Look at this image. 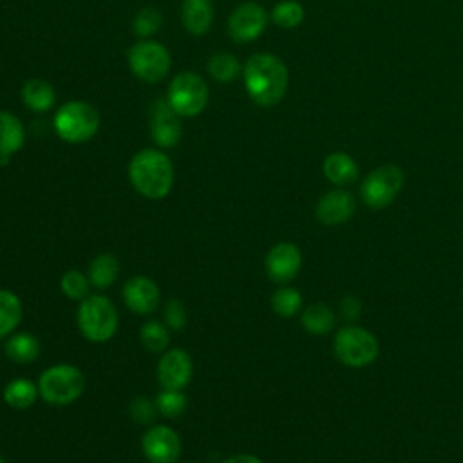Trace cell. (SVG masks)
Returning <instances> with one entry per match:
<instances>
[{"label":"cell","instance_id":"d6a6232c","mask_svg":"<svg viewBox=\"0 0 463 463\" xmlns=\"http://www.w3.org/2000/svg\"><path fill=\"white\" fill-rule=\"evenodd\" d=\"M128 414L137 425H150L157 414L156 402L148 396H136L128 405Z\"/></svg>","mask_w":463,"mask_h":463},{"label":"cell","instance_id":"277c9868","mask_svg":"<svg viewBox=\"0 0 463 463\" xmlns=\"http://www.w3.org/2000/svg\"><path fill=\"white\" fill-rule=\"evenodd\" d=\"M76 322L80 333L94 344L110 340L118 331V309L105 295H89L80 300L76 309Z\"/></svg>","mask_w":463,"mask_h":463},{"label":"cell","instance_id":"9a60e30c","mask_svg":"<svg viewBox=\"0 0 463 463\" xmlns=\"http://www.w3.org/2000/svg\"><path fill=\"white\" fill-rule=\"evenodd\" d=\"M356 212V199L344 188L326 192L315 204V217L326 226L347 222Z\"/></svg>","mask_w":463,"mask_h":463},{"label":"cell","instance_id":"7c38bea8","mask_svg":"<svg viewBox=\"0 0 463 463\" xmlns=\"http://www.w3.org/2000/svg\"><path fill=\"white\" fill-rule=\"evenodd\" d=\"M141 450L148 463H175L181 456V438L166 425H154L145 430Z\"/></svg>","mask_w":463,"mask_h":463},{"label":"cell","instance_id":"83f0119b","mask_svg":"<svg viewBox=\"0 0 463 463\" xmlns=\"http://www.w3.org/2000/svg\"><path fill=\"white\" fill-rule=\"evenodd\" d=\"M269 304H271V309L275 311V315H279L282 318H289L302 311V295L298 289L284 284L273 291Z\"/></svg>","mask_w":463,"mask_h":463},{"label":"cell","instance_id":"8fae6325","mask_svg":"<svg viewBox=\"0 0 463 463\" xmlns=\"http://www.w3.org/2000/svg\"><path fill=\"white\" fill-rule=\"evenodd\" d=\"M181 116L174 112V109L168 105L166 98H159L154 101L150 110V137L161 150H168L179 145L183 137V125Z\"/></svg>","mask_w":463,"mask_h":463},{"label":"cell","instance_id":"8992f818","mask_svg":"<svg viewBox=\"0 0 463 463\" xmlns=\"http://www.w3.org/2000/svg\"><path fill=\"white\" fill-rule=\"evenodd\" d=\"M210 99V89L206 80L194 72L183 71L177 72L166 89V101L174 109V112L181 118H195L199 116Z\"/></svg>","mask_w":463,"mask_h":463},{"label":"cell","instance_id":"e575fe53","mask_svg":"<svg viewBox=\"0 0 463 463\" xmlns=\"http://www.w3.org/2000/svg\"><path fill=\"white\" fill-rule=\"evenodd\" d=\"M362 313V302L356 295H345L340 300V317L345 324L354 322Z\"/></svg>","mask_w":463,"mask_h":463},{"label":"cell","instance_id":"603a6c76","mask_svg":"<svg viewBox=\"0 0 463 463\" xmlns=\"http://www.w3.org/2000/svg\"><path fill=\"white\" fill-rule=\"evenodd\" d=\"M119 275V260L112 253H99L89 264V280L98 289L110 288Z\"/></svg>","mask_w":463,"mask_h":463},{"label":"cell","instance_id":"d4e9b609","mask_svg":"<svg viewBox=\"0 0 463 463\" xmlns=\"http://www.w3.org/2000/svg\"><path fill=\"white\" fill-rule=\"evenodd\" d=\"M22 302L16 293L0 288V338L9 336L22 322Z\"/></svg>","mask_w":463,"mask_h":463},{"label":"cell","instance_id":"1f68e13d","mask_svg":"<svg viewBox=\"0 0 463 463\" xmlns=\"http://www.w3.org/2000/svg\"><path fill=\"white\" fill-rule=\"evenodd\" d=\"M156 407L157 412L165 418H177L186 411V396L179 389H163L156 398Z\"/></svg>","mask_w":463,"mask_h":463},{"label":"cell","instance_id":"44dd1931","mask_svg":"<svg viewBox=\"0 0 463 463\" xmlns=\"http://www.w3.org/2000/svg\"><path fill=\"white\" fill-rule=\"evenodd\" d=\"M5 356L14 364H31L40 354V342L33 333H11L4 345Z\"/></svg>","mask_w":463,"mask_h":463},{"label":"cell","instance_id":"ba28073f","mask_svg":"<svg viewBox=\"0 0 463 463\" xmlns=\"http://www.w3.org/2000/svg\"><path fill=\"white\" fill-rule=\"evenodd\" d=\"M127 61L130 72L145 83L163 81L172 67L170 51L152 38L136 42L127 52Z\"/></svg>","mask_w":463,"mask_h":463},{"label":"cell","instance_id":"4dcf8cb0","mask_svg":"<svg viewBox=\"0 0 463 463\" xmlns=\"http://www.w3.org/2000/svg\"><path fill=\"white\" fill-rule=\"evenodd\" d=\"M90 280L85 273L78 269H69L61 275L60 279V289L61 293L71 298V300H83L85 297L90 295Z\"/></svg>","mask_w":463,"mask_h":463},{"label":"cell","instance_id":"7402d4cb","mask_svg":"<svg viewBox=\"0 0 463 463\" xmlns=\"http://www.w3.org/2000/svg\"><path fill=\"white\" fill-rule=\"evenodd\" d=\"M2 396H4V402L13 409H18V411L29 409L40 396L38 383H34L29 378H22V376L13 378L11 382L5 383Z\"/></svg>","mask_w":463,"mask_h":463},{"label":"cell","instance_id":"ac0fdd59","mask_svg":"<svg viewBox=\"0 0 463 463\" xmlns=\"http://www.w3.org/2000/svg\"><path fill=\"white\" fill-rule=\"evenodd\" d=\"M179 16L188 34L203 36L212 29L213 4L212 0H183Z\"/></svg>","mask_w":463,"mask_h":463},{"label":"cell","instance_id":"d590c367","mask_svg":"<svg viewBox=\"0 0 463 463\" xmlns=\"http://www.w3.org/2000/svg\"><path fill=\"white\" fill-rule=\"evenodd\" d=\"M221 463H262V459L255 454H235V456L226 458Z\"/></svg>","mask_w":463,"mask_h":463},{"label":"cell","instance_id":"30bf717a","mask_svg":"<svg viewBox=\"0 0 463 463\" xmlns=\"http://www.w3.org/2000/svg\"><path fill=\"white\" fill-rule=\"evenodd\" d=\"M269 14L257 2H242L228 16V34L237 43L257 40L268 27Z\"/></svg>","mask_w":463,"mask_h":463},{"label":"cell","instance_id":"52a82bcc","mask_svg":"<svg viewBox=\"0 0 463 463\" xmlns=\"http://www.w3.org/2000/svg\"><path fill=\"white\" fill-rule=\"evenodd\" d=\"M335 356L347 367H367L378 358V340L376 336L354 324H345L335 333L333 338Z\"/></svg>","mask_w":463,"mask_h":463},{"label":"cell","instance_id":"e0dca14e","mask_svg":"<svg viewBox=\"0 0 463 463\" xmlns=\"http://www.w3.org/2000/svg\"><path fill=\"white\" fill-rule=\"evenodd\" d=\"M25 143V128L22 119L9 110H0V165H7L9 159L22 150Z\"/></svg>","mask_w":463,"mask_h":463},{"label":"cell","instance_id":"2e32d148","mask_svg":"<svg viewBox=\"0 0 463 463\" xmlns=\"http://www.w3.org/2000/svg\"><path fill=\"white\" fill-rule=\"evenodd\" d=\"M121 297L125 306L136 313V315H150L157 309L159 300H161V291L157 284L145 277V275H136L130 277L121 289Z\"/></svg>","mask_w":463,"mask_h":463},{"label":"cell","instance_id":"836d02e7","mask_svg":"<svg viewBox=\"0 0 463 463\" xmlns=\"http://www.w3.org/2000/svg\"><path fill=\"white\" fill-rule=\"evenodd\" d=\"M163 318H165V324L168 329H172V331L183 329L186 326L184 304L175 297L168 298L165 304V309H163Z\"/></svg>","mask_w":463,"mask_h":463},{"label":"cell","instance_id":"f546056e","mask_svg":"<svg viewBox=\"0 0 463 463\" xmlns=\"http://www.w3.org/2000/svg\"><path fill=\"white\" fill-rule=\"evenodd\" d=\"M163 25V13L157 7H143L132 20V33L141 40L152 38Z\"/></svg>","mask_w":463,"mask_h":463},{"label":"cell","instance_id":"4fadbf2b","mask_svg":"<svg viewBox=\"0 0 463 463\" xmlns=\"http://www.w3.org/2000/svg\"><path fill=\"white\" fill-rule=\"evenodd\" d=\"M302 268V253L293 242H277L264 259V269L271 282L284 286L291 282Z\"/></svg>","mask_w":463,"mask_h":463},{"label":"cell","instance_id":"9c48e42d","mask_svg":"<svg viewBox=\"0 0 463 463\" xmlns=\"http://www.w3.org/2000/svg\"><path fill=\"white\" fill-rule=\"evenodd\" d=\"M405 175L396 165H382L371 170L360 184V197L371 210H382L389 206L400 194Z\"/></svg>","mask_w":463,"mask_h":463},{"label":"cell","instance_id":"7a4b0ae2","mask_svg":"<svg viewBox=\"0 0 463 463\" xmlns=\"http://www.w3.org/2000/svg\"><path fill=\"white\" fill-rule=\"evenodd\" d=\"M128 181L145 199H165L174 186V165L161 148H143L128 163Z\"/></svg>","mask_w":463,"mask_h":463},{"label":"cell","instance_id":"8d00e7d4","mask_svg":"<svg viewBox=\"0 0 463 463\" xmlns=\"http://www.w3.org/2000/svg\"><path fill=\"white\" fill-rule=\"evenodd\" d=\"M0 463H5V461H4V458H0Z\"/></svg>","mask_w":463,"mask_h":463},{"label":"cell","instance_id":"5bb4252c","mask_svg":"<svg viewBox=\"0 0 463 463\" xmlns=\"http://www.w3.org/2000/svg\"><path fill=\"white\" fill-rule=\"evenodd\" d=\"M194 374L192 356L181 349L174 347L161 354L157 362V382L163 389H179L183 391Z\"/></svg>","mask_w":463,"mask_h":463},{"label":"cell","instance_id":"6da1fadb","mask_svg":"<svg viewBox=\"0 0 463 463\" xmlns=\"http://www.w3.org/2000/svg\"><path fill=\"white\" fill-rule=\"evenodd\" d=\"M241 76L248 98L259 107H275L286 96L289 72L286 63L271 52L251 54Z\"/></svg>","mask_w":463,"mask_h":463},{"label":"cell","instance_id":"f1b7e54d","mask_svg":"<svg viewBox=\"0 0 463 463\" xmlns=\"http://www.w3.org/2000/svg\"><path fill=\"white\" fill-rule=\"evenodd\" d=\"M304 14L306 13H304L302 4H298L295 0H282L271 9L269 18L280 29H295L297 25L302 24Z\"/></svg>","mask_w":463,"mask_h":463},{"label":"cell","instance_id":"ffe728a7","mask_svg":"<svg viewBox=\"0 0 463 463\" xmlns=\"http://www.w3.org/2000/svg\"><path fill=\"white\" fill-rule=\"evenodd\" d=\"M22 101L24 105L31 110V112H47L52 109L54 101H56V92L54 87L42 80V78H31L22 85L20 90Z\"/></svg>","mask_w":463,"mask_h":463},{"label":"cell","instance_id":"484cf974","mask_svg":"<svg viewBox=\"0 0 463 463\" xmlns=\"http://www.w3.org/2000/svg\"><path fill=\"white\" fill-rule=\"evenodd\" d=\"M206 72L219 83H230L242 74V67L235 54L232 52H215L206 61Z\"/></svg>","mask_w":463,"mask_h":463},{"label":"cell","instance_id":"d6986e66","mask_svg":"<svg viewBox=\"0 0 463 463\" xmlns=\"http://www.w3.org/2000/svg\"><path fill=\"white\" fill-rule=\"evenodd\" d=\"M322 172L326 179L335 186H347L358 179V165L345 152H333L326 156L322 163Z\"/></svg>","mask_w":463,"mask_h":463},{"label":"cell","instance_id":"4316f807","mask_svg":"<svg viewBox=\"0 0 463 463\" xmlns=\"http://www.w3.org/2000/svg\"><path fill=\"white\" fill-rule=\"evenodd\" d=\"M139 340L148 353H165L170 344V329L159 320H146L139 329Z\"/></svg>","mask_w":463,"mask_h":463},{"label":"cell","instance_id":"5b68a950","mask_svg":"<svg viewBox=\"0 0 463 463\" xmlns=\"http://www.w3.org/2000/svg\"><path fill=\"white\" fill-rule=\"evenodd\" d=\"M85 389L83 373L72 364H56L47 367L38 378L40 398L56 407L74 403Z\"/></svg>","mask_w":463,"mask_h":463},{"label":"cell","instance_id":"3957f363","mask_svg":"<svg viewBox=\"0 0 463 463\" xmlns=\"http://www.w3.org/2000/svg\"><path fill=\"white\" fill-rule=\"evenodd\" d=\"M99 112L83 99L65 101L52 118L56 136L69 145H81L90 141L99 130Z\"/></svg>","mask_w":463,"mask_h":463},{"label":"cell","instance_id":"cb8c5ba5","mask_svg":"<svg viewBox=\"0 0 463 463\" xmlns=\"http://www.w3.org/2000/svg\"><path fill=\"white\" fill-rule=\"evenodd\" d=\"M336 317L326 304H311L300 311V324L309 335H326L333 331Z\"/></svg>","mask_w":463,"mask_h":463}]
</instances>
